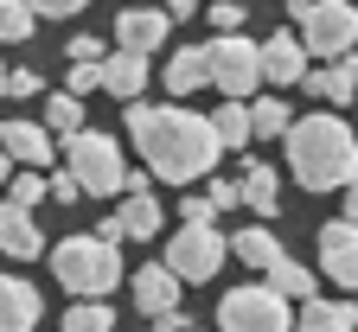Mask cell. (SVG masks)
Returning a JSON list of instances; mask_svg holds the SVG:
<instances>
[{
    "mask_svg": "<svg viewBox=\"0 0 358 332\" xmlns=\"http://www.w3.org/2000/svg\"><path fill=\"white\" fill-rule=\"evenodd\" d=\"M128 140H134V154L148 160V173L166 179V185L211 179V166H217V154H224L205 115L179 109V103H160V109H154V103H141V96L128 103Z\"/></svg>",
    "mask_w": 358,
    "mask_h": 332,
    "instance_id": "obj_1",
    "label": "cell"
},
{
    "mask_svg": "<svg viewBox=\"0 0 358 332\" xmlns=\"http://www.w3.org/2000/svg\"><path fill=\"white\" fill-rule=\"evenodd\" d=\"M282 147H288V173L307 192H339V185L358 179V128H345L333 109H313V115L288 122Z\"/></svg>",
    "mask_w": 358,
    "mask_h": 332,
    "instance_id": "obj_2",
    "label": "cell"
},
{
    "mask_svg": "<svg viewBox=\"0 0 358 332\" xmlns=\"http://www.w3.org/2000/svg\"><path fill=\"white\" fill-rule=\"evenodd\" d=\"M52 256V275H58V288L64 294H96V301H109V288L122 281V250L115 243H103L96 230H83V236H64V243H52L45 250Z\"/></svg>",
    "mask_w": 358,
    "mask_h": 332,
    "instance_id": "obj_3",
    "label": "cell"
},
{
    "mask_svg": "<svg viewBox=\"0 0 358 332\" xmlns=\"http://www.w3.org/2000/svg\"><path fill=\"white\" fill-rule=\"evenodd\" d=\"M64 173L77 179V192L83 199H122V179H128V166H122V147H115V134H96V128H77V134H64Z\"/></svg>",
    "mask_w": 358,
    "mask_h": 332,
    "instance_id": "obj_4",
    "label": "cell"
},
{
    "mask_svg": "<svg viewBox=\"0 0 358 332\" xmlns=\"http://www.w3.org/2000/svg\"><path fill=\"white\" fill-rule=\"evenodd\" d=\"M294 326V301H282L268 281L231 288L217 301V332H288Z\"/></svg>",
    "mask_w": 358,
    "mask_h": 332,
    "instance_id": "obj_5",
    "label": "cell"
},
{
    "mask_svg": "<svg viewBox=\"0 0 358 332\" xmlns=\"http://www.w3.org/2000/svg\"><path fill=\"white\" fill-rule=\"evenodd\" d=\"M160 262L179 275V288H186V281H211L224 262H231V236H217V224H179Z\"/></svg>",
    "mask_w": 358,
    "mask_h": 332,
    "instance_id": "obj_6",
    "label": "cell"
},
{
    "mask_svg": "<svg viewBox=\"0 0 358 332\" xmlns=\"http://www.w3.org/2000/svg\"><path fill=\"white\" fill-rule=\"evenodd\" d=\"M301 45L307 58H345L358 45V0H313L301 13Z\"/></svg>",
    "mask_w": 358,
    "mask_h": 332,
    "instance_id": "obj_7",
    "label": "cell"
},
{
    "mask_svg": "<svg viewBox=\"0 0 358 332\" xmlns=\"http://www.w3.org/2000/svg\"><path fill=\"white\" fill-rule=\"evenodd\" d=\"M211 83H217V96H237V103H250L256 96V83H262V58H256V38H243V32H217L211 45Z\"/></svg>",
    "mask_w": 358,
    "mask_h": 332,
    "instance_id": "obj_8",
    "label": "cell"
},
{
    "mask_svg": "<svg viewBox=\"0 0 358 332\" xmlns=\"http://www.w3.org/2000/svg\"><path fill=\"white\" fill-rule=\"evenodd\" d=\"M320 275L333 281V288L358 294V224L352 217L320 224Z\"/></svg>",
    "mask_w": 358,
    "mask_h": 332,
    "instance_id": "obj_9",
    "label": "cell"
},
{
    "mask_svg": "<svg viewBox=\"0 0 358 332\" xmlns=\"http://www.w3.org/2000/svg\"><path fill=\"white\" fill-rule=\"evenodd\" d=\"M256 58H262V83H301L307 77V45L294 38V32H268L262 45H256Z\"/></svg>",
    "mask_w": 358,
    "mask_h": 332,
    "instance_id": "obj_10",
    "label": "cell"
},
{
    "mask_svg": "<svg viewBox=\"0 0 358 332\" xmlns=\"http://www.w3.org/2000/svg\"><path fill=\"white\" fill-rule=\"evenodd\" d=\"M38 313H45V301H38L32 281L26 275H0V332H32Z\"/></svg>",
    "mask_w": 358,
    "mask_h": 332,
    "instance_id": "obj_11",
    "label": "cell"
},
{
    "mask_svg": "<svg viewBox=\"0 0 358 332\" xmlns=\"http://www.w3.org/2000/svg\"><path fill=\"white\" fill-rule=\"evenodd\" d=\"M173 32V20L160 13V7H128V13H115V45H122V52H154V45Z\"/></svg>",
    "mask_w": 358,
    "mask_h": 332,
    "instance_id": "obj_12",
    "label": "cell"
},
{
    "mask_svg": "<svg viewBox=\"0 0 358 332\" xmlns=\"http://www.w3.org/2000/svg\"><path fill=\"white\" fill-rule=\"evenodd\" d=\"M160 83H166V96H199L211 83V52L205 45H179L166 58V71H160Z\"/></svg>",
    "mask_w": 358,
    "mask_h": 332,
    "instance_id": "obj_13",
    "label": "cell"
},
{
    "mask_svg": "<svg viewBox=\"0 0 358 332\" xmlns=\"http://www.w3.org/2000/svg\"><path fill=\"white\" fill-rule=\"evenodd\" d=\"M0 147H7L13 166H52V134H45V122H0Z\"/></svg>",
    "mask_w": 358,
    "mask_h": 332,
    "instance_id": "obj_14",
    "label": "cell"
},
{
    "mask_svg": "<svg viewBox=\"0 0 358 332\" xmlns=\"http://www.w3.org/2000/svg\"><path fill=\"white\" fill-rule=\"evenodd\" d=\"M128 288H134V307H141L148 319H154V313H166V307H179V275H173L166 262L134 268V275H128Z\"/></svg>",
    "mask_w": 358,
    "mask_h": 332,
    "instance_id": "obj_15",
    "label": "cell"
},
{
    "mask_svg": "<svg viewBox=\"0 0 358 332\" xmlns=\"http://www.w3.org/2000/svg\"><path fill=\"white\" fill-rule=\"evenodd\" d=\"M307 83V96H320V103H358V58L345 52V58H327V71H307L301 77Z\"/></svg>",
    "mask_w": 358,
    "mask_h": 332,
    "instance_id": "obj_16",
    "label": "cell"
},
{
    "mask_svg": "<svg viewBox=\"0 0 358 332\" xmlns=\"http://www.w3.org/2000/svg\"><path fill=\"white\" fill-rule=\"evenodd\" d=\"M148 89V58L141 52H103V96H122V103H134Z\"/></svg>",
    "mask_w": 358,
    "mask_h": 332,
    "instance_id": "obj_17",
    "label": "cell"
},
{
    "mask_svg": "<svg viewBox=\"0 0 358 332\" xmlns=\"http://www.w3.org/2000/svg\"><path fill=\"white\" fill-rule=\"evenodd\" d=\"M237 205H250L262 224L282 211V179H275V166H262V160H250L243 166V179H237Z\"/></svg>",
    "mask_w": 358,
    "mask_h": 332,
    "instance_id": "obj_18",
    "label": "cell"
},
{
    "mask_svg": "<svg viewBox=\"0 0 358 332\" xmlns=\"http://www.w3.org/2000/svg\"><path fill=\"white\" fill-rule=\"evenodd\" d=\"M0 256H13V262L45 256V236H38L32 211H20V205H0Z\"/></svg>",
    "mask_w": 358,
    "mask_h": 332,
    "instance_id": "obj_19",
    "label": "cell"
},
{
    "mask_svg": "<svg viewBox=\"0 0 358 332\" xmlns=\"http://www.w3.org/2000/svg\"><path fill=\"white\" fill-rule=\"evenodd\" d=\"M288 332H358V301H301V319Z\"/></svg>",
    "mask_w": 358,
    "mask_h": 332,
    "instance_id": "obj_20",
    "label": "cell"
},
{
    "mask_svg": "<svg viewBox=\"0 0 358 332\" xmlns=\"http://www.w3.org/2000/svg\"><path fill=\"white\" fill-rule=\"evenodd\" d=\"M262 281H268V288H275L282 301H313V294H320L313 268H307V262H294V256H275V262L262 268Z\"/></svg>",
    "mask_w": 358,
    "mask_h": 332,
    "instance_id": "obj_21",
    "label": "cell"
},
{
    "mask_svg": "<svg viewBox=\"0 0 358 332\" xmlns=\"http://www.w3.org/2000/svg\"><path fill=\"white\" fill-rule=\"evenodd\" d=\"M122 236H141V243H154L160 236V199H154V185L148 192H122Z\"/></svg>",
    "mask_w": 358,
    "mask_h": 332,
    "instance_id": "obj_22",
    "label": "cell"
},
{
    "mask_svg": "<svg viewBox=\"0 0 358 332\" xmlns=\"http://www.w3.org/2000/svg\"><path fill=\"white\" fill-rule=\"evenodd\" d=\"M205 122H211V134H217V147H224V154H231V147H250V103L224 96Z\"/></svg>",
    "mask_w": 358,
    "mask_h": 332,
    "instance_id": "obj_23",
    "label": "cell"
},
{
    "mask_svg": "<svg viewBox=\"0 0 358 332\" xmlns=\"http://www.w3.org/2000/svg\"><path fill=\"white\" fill-rule=\"evenodd\" d=\"M288 122H294V115H288L282 96H256V103H250V140H282Z\"/></svg>",
    "mask_w": 358,
    "mask_h": 332,
    "instance_id": "obj_24",
    "label": "cell"
},
{
    "mask_svg": "<svg viewBox=\"0 0 358 332\" xmlns=\"http://www.w3.org/2000/svg\"><path fill=\"white\" fill-rule=\"evenodd\" d=\"M64 332H115V307L96 301V294H83L64 307Z\"/></svg>",
    "mask_w": 358,
    "mask_h": 332,
    "instance_id": "obj_25",
    "label": "cell"
},
{
    "mask_svg": "<svg viewBox=\"0 0 358 332\" xmlns=\"http://www.w3.org/2000/svg\"><path fill=\"white\" fill-rule=\"evenodd\" d=\"M83 128V96H71V89H52V96H45V134H77Z\"/></svg>",
    "mask_w": 358,
    "mask_h": 332,
    "instance_id": "obj_26",
    "label": "cell"
},
{
    "mask_svg": "<svg viewBox=\"0 0 358 332\" xmlns=\"http://www.w3.org/2000/svg\"><path fill=\"white\" fill-rule=\"evenodd\" d=\"M231 256H237V262H250V268L262 275L268 262L282 256V243H275V236H268V230H243V236H231Z\"/></svg>",
    "mask_w": 358,
    "mask_h": 332,
    "instance_id": "obj_27",
    "label": "cell"
},
{
    "mask_svg": "<svg viewBox=\"0 0 358 332\" xmlns=\"http://www.w3.org/2000/svg\"><path fill=\"white\" fill-rule=\"evenodd\" d=\"M32 7H26V0H0V45H26L32 38Z\"/></svg>",
    "mask_w": 358,
    "mask_h": 332,
    "instance_id": "obj_28",
    "label": "cell"
},
{
    "mask_svg": "<svg viewBox=\"0 0 358 332\" xmlns=\"http://www.w3.org/2000/svg\"><path fill=\"white\" fill-rule=\"evenodd\" d=\"M38 199H45V173H38V166H26V173H13V179H7V205L32 211Z\"/></svg>",
    "mask_w": 358,
    "mask_h": 332,
    "instance_id": "obj_29",
    "label": "cell"
},
{
    "mask_svg": "<svg viewBox=\"0 0 358 332\" xmlns=\"http://www.w3.org/2000/svg\"><path fill=\"white\" fill-rule=\"evenodd\" d=\"M64 89H71V96H96V89H103V58H90V64H71Z\"/></svg>",
    "mask_w": 358,
    "mask_h": 332,
    "instance_id": "obj_30",
    "label": "cell"
},
{
    "mask_svg": "<svg viewBox=\"0 0 358 332\" xmlns=\"http://www.w3.org/2000/svg\"><path fill=\"white\" fill-rule=\"evenodd\" d=\"M32 7V20H71V13H83L90 0H26Z\"/></svg>",
    "mask_w": 358,
    "mask_h": 332,
    "instance_id": "obj_31",
    "label": "cell"
},
{
    "mask_svg": "<svg viewBox=\"0 0 358 332\" xmlns=\"http://www.w3.org/2000/svg\"><path fill=\"white\" fill-rule=\"evenodd\" d=\"M211 26L217 32H243V0H211Z\"/></svg>",
    "mask_w": 358,
    "mask_h": 332,
    "instance_id": "obj_32",
    "label": "cell"
},
{
    "mask_svg": "<svg viewBox=\"0 0 358 332\" xmlns=\"http://www.w3.org/2000/svg\"><path fill=\"white\" fill-rule=\"evenodd\" d=\"M205 199H211V211H231L237 205V179H205Z\"/></svg>",
    "mask_w": 358,
    "mask_h": 332,
    "instance_id": "obj_33",
    "label": "cell"
},
{
    "mask_svg": "<svg viewBox=\"0 0 358 332\" xmlns=\"http://www.w3.org/2000/svg\"><path fill=\"white\" fill-rule=\"evenodd\" d=\"M38 89H45L38 71H7V96H38Z\"/></svg>",
    "mask_w": 358,
    "mask_h": 332,
    "instance_id": "obj_34",
    "label": "cell"
},
{
    "mask_svg": "<svg viewBox=\"0 0 358 332\" xmlns=\"http://www.w3.org/2000/svg\"><path fill=\"white\" fill-rule=\"evenodd\" d=\"M64 58H71V64H90V58H103V38H90V32H83V38H71V45H64Z\"/></svg>",
    "mask_w": 358,
    "mask_h": 332,
    "instance_id": "obj_35",
    "label": "cell"
},
{
    "mask_svg": "<svg viewBox=\"0 0 358 332\" xmlns=\"http://www.w3.org/2000/svg\"><path fill=\"white\" fill-rule=\"evenodd\" d=\"M45 199H52V205H77L83 192H77V179H71V173H58L52 185H45Z\"/></svg>",
    "mask_w": 358,
    "mask_h": 332,
    "instance_id": "obj_36",
    "label": "cell"
},
{
    "mask_svg": "<svg viewBox=\"0 0 358 332\" xmlns=\"http://www.w3.org/2000/svg\"><path fill=\"white\" fill-rule=\"evenodd\" d=\"M179 211H186V224H211V217H217L205 192H199V199H179Z\"/></svg>",
    "mask_w": 358,
    "mask_h": 332,
    "instance_id": "obj_37",
    "label": "cell"
},
{
    "mask_svg": "<svg viewBox=\"0 0 358 332\" xmlns=\"http://www.w3.org/2000/svg\"><path fill=\"white\" fill-rule=\"evenodd\" d=\"M192 319L186 313H179V307H166V313H154V332H186Z\"/></svg>",
    "mask_w": 358,
    "mask_h": 332,
    "instance_id": "obj_38",
    "label": "cell"
},
{
    "mask_svg": "<svg viewBox=\"0 0 358 332\" xmlns=\"http://www.w3.org/2000/svg\"><path fill=\"white\" fill-rule=\"evenodd\" d=\"M160 13H166V20H192V13H199V0H166Z\"/></svg>",
    "mask_w": 358,
    "mask_h": 332,
    "instance_id": "obj_39",
    "label": "cell"
},
{
    "mask_svg": "<svg viewBox=\"0 0 358 332\" xmlns=\"http://www.w3.org/2000/svg\"><path fill=\"white\" fill-rule=\"evenodd\" d=\"M339 192H345V199H339V205H345V217L358 224V179H352V185H339Z\"/></svg>",
    "mask_w": 358,
    "mask_h": 332,
    "instance_id": "obj_40",
    "label": "cell"
},
{
    "mask_svg": "<svg viewBox=\"0 0 358 332\" xmlns=\"http://www.w3.org/2000/svg\"><path fill=\"white\" fill-rule=\"evenodd\" d=\"M13 179V160H7V147H0V185H7Z\"/></svg>",
    "mask_w": 358,
    "mask_h": 332,
    "instance_id": "obj_41",
    "label": "cell"
},
{
    "mask_svg": "<svg viewBox=\"0 0 358 332\" xmlns=\"http://www.w3.org/2000/svg\"><path fill=\"white\" fill-rule=\"evenodd\" d=\"M307 7H313V0H288V13H294V20H301V13H307Z\"/></svg>",
    "mask_w": 358,
    "mask_h": 332,
    "instance_id": "obj_42",
    "label": "cell"
},
{
    "mask_svg": "<svg viewBox=\"0 0 358 332\" xmlns=\"http://www.w3.org/2000/svg\"><path fill=\"white\" fill-rule=\"evenodd\" d=\"M0 96H7V71H0Z\"/></svg>",
    "mask_w": 358,
    "mask_h": 332,
    "instance_id": "obj_43",
    "label": "cell"
},
{
    "mask_svg": "<svg viewBox=\"0 0 358 332\" xmlns=\"http://www.w3.org/2000/svg\"><path fill=\"white\" fill-rule=\"evenodd\" d=\"M186 332H205V326H186Z\"/></svg>",
    "mask_w": 358,
    "mask_h": 332,
    "instance_id": "obj_44",
    "label": "cell"
}]
</instances>
